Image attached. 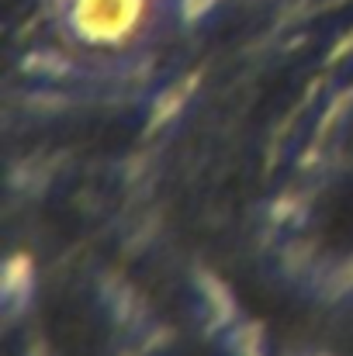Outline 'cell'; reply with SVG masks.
<instances>
[{
  "mask_svg": "<svg viewBox=\"0 0 353 356\" xmlns=\"http://www.w3.org/2000/svg\"><path fill=\"white\" fill-rule=\"evenodd\" d=\"M146 21V0H77L73 28L91 45H125Z\"/></svg>",
  "mask_w": 353,
  "mask_h": 356,
  "instance_id": "cell-1",
  "label": "cell"
}]
</instances>
